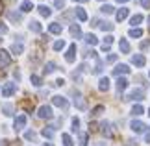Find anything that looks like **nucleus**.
Returning a JSON list of instances; mask_svg holds the SVG:
<instances>
[{
  "mask_svg": "<svg viewBox=\"0 0 150 146\" xmlns=\"http://www.w3.org/2000/svg\"><path fill=\"white\" fill-rule=\"evenodd\" d=\"M98 89H100V91H108V89H109V80H108V78H102V80L98 81Z\"/></svg>",
  "mask_w": 150,
  "mask_h": 146,
  "instance_id": "nucleus-23",
  "label": "nucleus"
},
{
  "mask_svg": "<svg viewBox=\"0 0 150 146\" xmlns=\"http://www.w3.org/2000/svg\"><path fill=\"white\" fill-rule=\"evenodd\" d=\"M74 2H87V0H74Z\"/></svg>",
  "mask_w": 150,
  "mask_h": 146,
  "instance_id": "nucleus-51",
  "label": "nucleus"
},
{
  "mask_svg": "<svg viewBox=\"0 0 150 146\" xmlns=\"http://www.w3.org/2000/svg\"><path fill=\"white\" fill-rule=\"evenodd\" d=\"M130 72V68H128V65H117L113 68V74L115 76H120V74H128Z\"/></svg>",
  "mask_w": 150,
  "mask_h": 146,
  "instance_id": "nucleus-10",
  "label": "nucleus"
},
{
  "mask_svg": "<svg viewBox=\"0 0 150 146\" xmlns=\"http://www.w3.org/2000/svg\"><path fill=\"white\" fill-rule=\"evenodd\" d=\"M117 61V54H109L108 56V63H115Z\"/></svg>",
  "mask_w": 150,
  "mask_h": 146,
  "instance_id": "nucleus-45",
  "label": "nucleus"
},
{
  "mask_svg": "<svg viewBox=\"0 0 150 146\" xmlns=\"http://www.w3.org/2000/svg\"><path fill=\"white\" fill-rule=\"evenodd\" d=\"M56 71V63L54 61H48L47 65H45V74H50V72H54Z\"/></svg>",
  "mask_w": 150,
  "mask_h": 146,
  "instance_id": "nucleus-26",
  "label": "nucleus"
},
{
  "mask_svg": "<svg viewBox=\"0 0 150 146\" xmlns=\"http://www.w3.org/2000/svg\"><path fill=\"white\" fill-rule=\"evenodd\" d=\"M141 22H143V15H139V13H137V15H134V17H132V19H130V24L132 26H137V24H141Z\"/></svg>",
  "mask_w": 150,
  "mask_h": 146,
  "instance_id": "nucleus-20",
  "label": "nucleus"
},
{
  "mask_svg": "<svg viewBox=\"0 0 150 146\" xmlns=\"http://www.w3.org/2000/svg\"><path fill=\"white\" fill-rule=\"evenodd\" d=\"M119 48H120V52L122 54H130V43L126 39H120L119 41Z\"/></svg>",
  "mask_w": 150,
  "mask_h": 146,
  "instance_id": "nucleus-12",
  "label": "nucleus"
},
{
  "mask_svg": "<svg viewBox=\"0 0 150 146\" xmlns=\"http://www.w3.org/2000/svg\"><path fill=\"white\" fill-rule=\"evenodd\" d=\"M33 9V4L30 2V0H24V2L21 4V11L22 13H28V11H32Z\"/></svg>",
  "mask_w": 150,
  "mask_h": 146,
  "instance_id": "nucleus-17",
  "label": "nucleus"
},
{
  "mask_svg": "<svg viewBox=\"0 0 150 146\" xmlns=\"http://www.w3.org/2000/svg\"><path fill=\"white\" fill-rule=\"evenodd\" d=\"M2 111H4V115L11 116V115H13V106H11V104H4V106H2Z\"/></svg>",
  "mask_w": 150,
  "mask_h": 146,
  "instance_id": "nucleus-30",
  "label": "nucleus"
},
{
  "mask_svg": "<svg viewBox=\"0 0 150 146\" xmlns=\"http://www.w3.org/2000/svg\"><path fill=\"white\" fill-rule=\"evenodd\" d=\"M102 111H104V106H96V107L93 109V113H91V115H93V116H96V115H100Z\"/></svg>",
  "mask_w": 150,
  "mask_h": 146,
  "instance_id": "nucleus-40",
  "label": "nucleus"
},
{
  "mask_svg": "<svg viewBox=\"0 0 150 146\" xmlns=\"http://www.w3.org/2000/svg\"><path fill=\"white\" fill-rule=\"evenodd\" d=\"M126 87H128V81H126L124 78H119V80H117V91L120 92V91H124Z\"/></svg>",
  "mask_w": 150,
  "mask_h": 146,
  "instance_id": "nucleus-21",
  "label": "nucleus"
},
{
  "mask_svg": "<svg viewBox=\"0 0 150 146\" xmlns=\"http://www.w3.org/2000/svg\"><path fill=\"white\" fill-rule=\"evenodd\" d=\"M43 146H54V144H52V142H45Z\"/></svg>",
  "mask_w": 150,
  "mask_h": 146,
  "instance_id": "nucleus-49",
  "label": "nucleus"
},
{
  "mask_svg": "<svg viewBox=\"0 0 150 146\" xmlns=\"http://www.w3.org/2000/svg\"><path fill=\"white\" fill-rule=\"evenodd\" d=\"M30 80H32V83L35 85V87H41V83H43V81H41V78H39L37 74H32V78H30Z\"/></svg>",
  "mask_w": 150,
  "mask_h": 146,
  "instance_id": "nucleus-34",
  "label": "nucleus"
},
{
  "mask_svg": "<svg viewBox=\"0 0 150 146\" xmlns=\"http://www.w3.org/2000/svg\"><path fill=\"white\" fill-rule=\"evenodd\" d=\"M80 146H87V133L80 135Z\"/></svg>",
  "mask_w": 150,
  "mask_h": 146,
  "instance_id": "nucleus-38",
  "label": "nucleus"
},
{
  "mask_svg": "<svg viewBox=\"0 0 150 146\" xmlns=\"http://www.w3.org/2000/svg\"><path fill=\"white\" fill-rule=\"evenodd\" d=\"M145 142H150V130L145 133Z\"/></svg>",
  "mask_w": 150,
  "mask_h": 146,
  "instance_id": "nucleus-47",
  "label": "nucleus"
},
{
  "mask_svg": "<svg viewBox=\"0 0 150 146\" xmlns=\"http://www.w3.org/2000/svg\"><path fill=\"white\" fill-rule=\"evenodd\" d=\"M15 91H17L15 83H6V85H4V89H2V95L8 98V96H13V95H15Z\"/></svg>",
  "mask_w": 150,
  "mask_h": 146,
  "instance_id": "nucleus-5",
  "label": "nucleus"
},
{
  "mask_svg": "<svg viewBox=\"0 0 150 146\" xmlns=\"http://www.w3.org/2000/svg\"><path fill=\"white\" fill-rule=\"evenodd\" d=\"M2 8H4V4H2V2H0V13H2Z\"/></svg>",
  "mask_w": 150,
  "mask_h": 146,
  "instance_id": "nucleus-50",
  "label": "nucleus"
},
{
  "mask_svg": "<svg viewBox=\"0 0 150 146\" xmlns=\"http://www.w3.org/2000/svg\"><path fill=\"white\" fill-rule=\"evenodd\" d=\"M148 115H150V109H148Z\"/></svg>",
  "mask_w": 150,
  "mask_h": 146,
  "instance_id": "nucleus-52",
  "label": "nucleus"
},
{
  "mask_svg": "<svg viewBox=\"0 0 150 146\" xmlns=\"http://www.w3.org/2000/svg\"><path fill=\"white\" fill-rule=\"evenodd\" d=\"M148 44H150V41H143V43H141V48H143V50H145V48H146V46H148Z\"/></svg>",
  "mask_w": 150,
  "mask_h": 146,
  "instance_id": "nucleus-46",
  "label": "nucleus"
},
{
  "mask_svg": "<svg viewBox=\"0 0 150 146\" xmlns=\"http://www.w3.org/2000/svg\"><path fill=\"white\" fill-rule=\"evenodd\" d=\"M61 48H65V41H56V43H54V50L59 52Z\"/></svg>",
  "mask_w": 150,
  "mask_h": 146,
  "instance_id": "nucleus-36",
  "label": "nucleus"
},
{
  "mask_svg": "<svg viewBox=\"0 0 150 146\" xmlns=\"http://www.w3.org/2000/svg\"><path fill=\"white\" fill-rule=\"evenodd\" d=\"M143 113H145V109H143V106H139V104H137V106H134V107H132V115L139 116V115H143Z\"/></svg>",
  "mask_w": 150,
  "mask_h": 146,
  "instance_id": "nucleus-27",
  "label": "nucleus"
},
{
  "mask_svg": "<svg viewBox=\"0 0 150 146\" xmlns=\"http://www.w3.org/2000/svg\"><path fill=\"white\" fill-rule=\"evenodd\" d=\"M69 32H71V35H72V37H80V35H82V30H80V26H78V24H72L71 28H69Z\"/></svg>",
  "mask_w": 150,
  "mask_h": 146,
  "instance_id": "nucleus-18",
  "label": "nucleus"
},
{
  "mask_svg": "<svg viewBox=\"0 0 150 146\" xmlns=\"http://www.w3.org/2000/svg\"><path fill=\"white\" fill-rule=\"evenodd\" d=\"M143 98H145V91H143V89H134L128 95V100H137V102H139V100H143Z\"/></svg>",
  "mask_w": 150,
  "mask_h": 146,
  "instance_id": "nucleus-3",
  "label": "nucleus"
},
{
  "mask_svg": "<svg viewBox=\"0 0 150 146\" xmlns=\"http://www.w3.org/2000/svg\"><path fill=\"white\" fill-rule=\"evenodd\" d=\"M24 139H26V141H33V139H35V131H26Z\"/></svg>",
  "mask_w": 150,
  "mask_h": 146,
  "instance_id": "nucleus-39",
  "label": "nucleus"
},
{
  "mask_svg": "<svg viewBox=\"0 0 150 146\" xmlns=\"http://www.w3.org/2000/svg\"><path fill=\"white\" fill-rule=\"evenodd\" d=\"M11 52H13V54H22V52H24V44L22 43H15V44H11Z\"/></svg>",
  "mask_w": 150,
  "mask_h": 146,
  "instance_id": "nucleus-16",
  "label": "nucleus"
},
{
  "mask_svg": "<svg viewBox=\"0 0 150 146\" xmlns=\"http://www.w3.org/2000/svg\"><path fill=\"white\" fill-rule=\"evenodd\" d=\"M48 32H50V33H56V35H57V33L63 32V28H61V24H57V22H52V24L48 26Z\"/></svg>",
  "mask_w": 150,
  "mask_h": 146,
  "instance_id": "nucleus-15",
  "label": "nucleus"
},
{
  "mask_svg": "<svg viewBox=\"0 0 150 146\" xmlns=\"http://www.w3.org/2000/svg\"><path fill=\"white\" fill-rule=\"evenodd\" d=\"M85 43H87V44H96V43H98V39H96L93 33H87V35H85Z\"/></svg>",
  "mask_w": 150,
  "mask_h": 146,
  "instance_id": "nucleus-32",
  "label": "nucleus"
},
{
  "mask_svg": "<svg viewBox=\"0 0 150 146\" xmlns=\"http://www.w3.org/2000/svg\"><path fill=\"white\" fill-rule=\"evenodd\" d=\"M4 33H8V26L4 22H0V35H4Z\"/></svg>",
  "mask_w": 150,
  "mask_h": 146,
  "instance_id": "nucleus-44",
  "label": "nucleus"
},
{
  "mask_svg": "<svg viewBox=\"0 0 150 146\" xmlns=\"http://www.w3.org/2000/svg\"><path fill=\"white\" fill-rule=\"evenodd\" d=\"M100 11H102V13H106V15H109V13H113V6L106 4V6H102V8H100Z\"/></svg>",
  "mask_w": 150,
  "mask_h": 146,
  "instance_id": "nucleus-35",
  "label": "nucleus"
},
{
  "mask_svg": "<svg viewBox=\"0 0 150 146\" xmlns=\"http://www.w3.org/2000/svg\"><path fill=\"white\" fill-rule=\"evenodd\" d=\"M128 13H130V9H128V8H120V9L117 11V15H115V17H117V20L120 22V20H124L126 17H128Z\"/></svg>",
  "mask_w": 150,
  "mask_h": 146,
  "instance_id": "nucleus-14",
  "label": "nucleus"
},
{
  "mask_svg": "<svg viewBox=\"0 0 150 146\" xmlns=\"http://www.w3.org/2000/svg\"><path fill=\"white\" fill-rule=\"evenodd\" d=\"M76 17L80 20H87V13H85V9H82V8H76Z\"/></svg>",
  "mask_w": 150,
  "mask_h": 146,
  "instance_id": "nucleus-28",
  "label": "nucleus"
},
{
  "mask_svg": "<svg viewBox=\"0 0 150 146\" xmlns=\"http://www.w3.org/2000/svg\"><path fill=\"white\" fill-rule=\"evenodd\" d=\"M8 17H9V20H11V22H15V24L22 20V15L19 13V11H9V13H8Z\"/></svg>",
  "mask_w": 150,
  "mask_h": 146,
  "instance_id": "nucleus-13",
  "label": "nucleus"
},
{
  "mask_svg": "<svg viewBox=\"0 0 150 146\" xmlns=\"http://www.w3.org/2000/svg\"><path fill=\"white\" fill-rule=\"evenodd\" d=\"M74 106H76L78 109H85V100L80 95H76V98H74Z\"/></svg>",
  "mask_w": 150,
  "mask_h": 146,
  "instance_id": "nucleus-19",
  "label": "nucleus"
},
{
  "mask_svg": "<svg viewBox=\"0 0 150 146\" xmlns=\"http://www.w3.org/2000/svg\"><path fill=\"white\" fill-rule=\"evenodd\" d=\"M130 128H132V131H135V133H143V131H145V124H143V122L141 120H134V122H132V124H130Z\"/></svg>",
  "mask_w": 150,
  "mask_h": 146,
  "instance_id": "nucleus-6",
  "label": "nucleus"
},
{
  "mask_svg": "<svg viewBox=\"0 0 150 146\" xmlns=\"http://www.w3.org/2000/svg\"><path fill=\"white\" fill-rule=\"evenodd\" d=\"M54 6H56L57 9H61L63 6H65V0H54Z\"/></svg>",
  "mask_w": 150,
  "mask_h": 146,
  "instance_id": "nucleus-42",
  "label": "nucleus"
},
{
  "mask_svg": "<svg viewBox=\"0 0 150 146\" xmlns=\"http://www.w3.org/2000/svg\"><path fill=\"white\" fill-rule=\"evenodd\" d=\"M65 59H67V63H72L74 59H76V44L69 46V50H67V54H65Z\"/></svg>",
  "mask_w": 150,
  "mask_h": 146,
  "instance_id": "nucleus-4",
  "label": "nucleus"
},
{
  "mask_svg": "<svg viewBox=\"0 0 150 146\" xmlns=\"http://www.w3.org/2000/svg\"><path fill=\"white\" fill-rule=\"evenodd\" d=\"M148 22H150V17H148Z\"/></svg>",
  "mask_w": 150,
  "mask_h": 146,
  "instance_id": "nucleus-53",
  "label": "nucleus"
},
{
  "mask_svg": "<svg viewBox=\"0 0 150 146\" xmlns=\"http://www.w3.org/2000/svg\"><path fill=\"white\" fill-rule=\"evenodd\" d=\"M9 63H11V57H9V52H6L0 48V67H9Z\"/></svg>",
  "mask_w": 150,
  "mask_h": 146,
  "instance_id": "nucleus-2",
  "label": "nucleus"
},
{
  "mask_svg": "<svg viewBox=\"0 0 150 146\" xmlns=\"http://www.w3.org/2000/svg\"><path fill=\"white\" fill-rule=\"evenodd\" d=\"M117 2H119V4H124V2H128V0H117Z\"/></svg>",
  "mask_w": 150,
  "mask_h": 146,
  "instance_id": "nucleus-48",
  "label": "nucleus"
},
{
  "mask_svg": "<svg viewBox=\"0 0 150 146\" xmlns=\"http://www.w3.org/2000/svg\"><path fill=\"white\" fill-rule=\"evenodd\" d=\"M128 35H130V37H141V35H143V30H141V28H132Z\"/></svg>",
  "mask_w": 150,
  "mask_h": 146,
  "instance_id": "nucleus-31",
  "label": "nucleus"
},
{
  "mask_svg": "<svg viewBox=\"0 0 150 146\" xmlns=\"http://www.w3.org/2000/svg\"><path fill=\"white\" fill-rule=\"evenodd\" d=\"M78 128H80V120L72 118V131H78Z\"/></svg>",
  "mask_w": 150,
  "mask_h": 146,
  "instance_id": "nucleus-41",
  "label": "nucleus"
},
{
  "mask_svg": "<svg viewBox=\"0 0 150 146\" xmlns=\"http://www.w3.org/2000/svg\"><path fill=\"white\" fill-rule=\"evenodd\" d=\"M100 131H102V135H106V137H111L113 135L111 124H109V122H102V124H100Z\"/></svg>",
  "mask_w": 150,
  "mask_h": 146,
  "instance_id": "nucleus-9",
  "label": "nucleus"
},
{
  "mask_svg": "<svg viewBox=\"0 0 150 146\" xmlns=\"http://www.w3.org/2000/svg\"><path fill=\"white\" fill-rule=\"evenodd\" d=\"M52 104H54L56 107H67V100L63 96H54L52 98Z\"/></svg>",
  "mask_w": 150,
  "mask_h": 146,
  "instance_id": "nucleus-11",
  "label": "nucleus"
},
{
  "mask_svg": "<svg viewBox=\"0 0 150 146\" xmlns=\"http://www.w3.org/2000/svg\"><path fill=\"white\" fill-rule=\"evenodd\" d=\"M137 2H139L143 8H146V9H150V0H137Z\"/></svg>",
  "mask_w": 150,
  "mask_h": 146,
  "instance_id": "nucleus-43",
  "label": "nucleus"
},
{
  "mask_svg": "<svg viewBox=\"0 0 150 146\" xmlns=\"http://www.w3.org/2000/svg\"><path fill=\"white\" fill-rule=\"evenodd\" d=\"M111 43H113V37H111V35H106V37H104V44H102V46L109 48V46H111Z\"/></svg>",
  "mask_w": 150,
  "mask_h": 146,
  "instance_id": "nucleus-37",
  "label": "nucleus"
},
{
  "mask_svg": "<svg viewBox=\"0 0 150 146\" xmlns=\"http://www.w3.org/2000/svg\"><path fill=\"white\" fill-rule=\"evenodd\" d=\"M98 26H100V30H104V32H111L113 30V24H111V22H106V20L98 22Z\"/></svg>",
  "mask_w": 150,
  "mask_h": 146,
  "instance_id": "nucleus-22",
  "label": "nucleus"
},
{
  "mask_svg": "<svg viewBox=\"0 0 150 146\" xmlns=\"http://www.w3.org/2000/svg\"><path fill=\"white\" fill-rule=\"evenodd\" d=\"M37 116L39 118H52V107L50 106H41L37 109Z\"/></svg>",
  "mask_w": 150,
  "mask_h": 146,
  "instance_id": "nucleus-1",
  "label": "nucleus"
},
{
  "mask_svg": "<svg viewBox=\"0 0 150 146\" xmlns=\"http://www.w3.org/2000/svg\"><path fill=\"white\" fill-rule=\"evenodd\" d=\"M30 30H32V32H35V33H41L43 28H41V24H39L37 20H32V22H30Z\"/></svg>",
  "mask_w": 150,
  "mask_h": 146,
  "instance_id": "nucleus-24",
  "label": "nucleus"
},
{
  "mask_svg": "<svg viewBox=\"0 0 150 146\" xmlns=\"http://www.w3.org/2000/svg\"><path fill=\"white\" fill-rule=\"evenodd\" d=\"M132 63H134L135 67H145L146 59H145V56H141V54H135V56H132Z\"/></svg>",
  "mask_w": 150,
  "mask_h": 146,
  "instance_id": "nucleus-7",
  "label": "nucleus"
},
{
  "mask_svg": "<svg viewBox=\"0 0 150 146\" xmlns=\"http://www.w3.org/2000/svg\"><path fill=\"white\" fill-rule=\"evenodd\" d=\"M39 13H41L43 17H50V13H52V11H50V8H47V6H39Z\"/></svg>",
  "mask_w": 150,
  "mask_h": 146,
  "instance_id": "nucleus-33",
  "label": "nucleus"
},
{
  "mask_svg": "<svg viewBox=\"0 0 150 146\" xmlns=\"http://www.w3.org/2000/svg\"><path fill=\"white\" fill-rule=\"evenodd\" d=\"M26 116L24 115H21V116H17V118H15V131H21L22 130V128H24L26 126Z\"/></svg>",
  "mask_w": 150,
  "mask_h": 146,
  "instance_id": "nucleus-8",
  "label": "nucleus"
},
{
  "mask_svg": "<svg viewBox=\"0 0 150 146\" xmlns=\"http://www.w3.org/2000/svg\"><path fill=\"white\" fill-rule=\"evenodd\" d=\"M61 141H63V146H72L74 144L71 135H67V133H63V135H61Z\"/></svg>",
  "mask_w": 150,
  "mask_h": 146,
  "instance_id": "nucleus-29",
  "label": "nucleus"
},
{
  "mask_svg": "<svg viewBox=\"0 0 150 146\" xmlns=\"http://www.w3.org/2000/svg\"><path fill=\"white\" fill-rule=\"evenodd\" d=\"M41 133H43V137L52 139V137H54V128H52V126H48V128H45V130H43Z\"/></svg>",
  "mask_w": 150,
  "mask_h": 146,
  "instance_id": "nucleus-25",
  "label": "nucleus"
}]
</instances>
